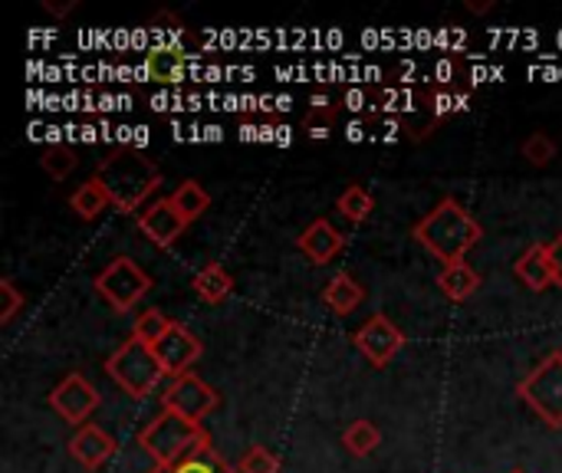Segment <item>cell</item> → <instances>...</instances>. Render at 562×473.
<instances>
[{
	"label": "cell",
	"mask_w": 562,
	"mask_h": 473,
	"mask_svg": "<svg viewBox=\"0 0 562 473\" xmlns=\"http://www.w3.org/2000/svg\"><path fill=\"white\" fill-rule=\"evenodd\" d=\"M412 237L435 257L441 260L445 267L451 263H461L464 254L471 247L481 244L484 237V227L481 221L458 201V198H441L435 204V211H428L415 227H412Z\"/></svg>",
	"instance_id": "6da1fadb"
},
{
	"label": "cell",
	"mask_w": 562,
	"mask_h": 473,
	"mask_svg": "<svg viewBox=\"0 0 562 473\" xmlns=\"http://www.w3.org/2000/svg\"><path fill=\"white\" fill-rule=\"evenodd\" d=\"M95 178L105 184L112 207H119L122 214H142L151 204L148 198L161 188L158 165L135 148H115L112 155H105L95 168Z\"/></svg>",
	"instance_id": "7a4b0ae2"
},
{
	"label": "cell",
	"mask_w": 562,
	"mask_h": 473,
	"mask_svg": "<svg viewBox=\"0 0 562 473\" xmlns=\"http://www.w3.org/2000/svg\"><path fill=\"white\" fill-rule=\"evenodd\" d=\"M211 444V435L194 425L184 421L171 412H158L142 431H138V448L155 461V468H175L181 464L191 451Z\"/></svg>",
	"instance_id": "3957f363"
},
{
	"label": "cell",
	"mask_w": 562,
	"mask_h": 473,
	"mask_svg": "<svg viewBox=\"0 0 562 473\" xmlns=\"http://www.w3.org/2000/svg\"><path fill=\"white\" fill-rule=\"evenodd\" d=\"M105 375H109L125 395H132V398H148V395L158 388V382H161L165 372H161V365H158V359H155V349L128 336V342H122V346L105 359Z\"/></svg>",
	"instance_id": "277c9868"
},
{
	"label": "cell",
	"mask_w": 562,
	"mask_h": 473,
	"mask_svg": "<svg viewBox=\"0 0 562 473\" xmlns=\"http://www.w3.org/2000/svg\"><path fill=\"white\" fill-rule=\"evenodd\" d=\"M517 395L553 431H562V349L550 352L520 385Z\"/></svg>",
	"instance_id": "5b68a950"
},
{
	"label": "cell",
	"mask_w": 562,
	"mask_h": 473,
	"mask_svg": "<svg viewBox=\"0 0 562 473\" xmlns=\"http://www.w3.org/2000/svg\"><path fill=\"white\" fill-rule=\"evenodd\" d=\"M92 286L115 313H132L148 296L151 277L132 257H115L105 263V270L95 273Z\"/></svg>",
	"instance_id": "8992f818"
},
{
	"label": "cell",
	"mask_w": 562,
	"mask_h": 473,
	"mask_svg": "<svg viewBox=\"0 0 562 473\" xmlns=\"http://www.w3.org/2000/svg\"><path fill=\"white\" fill-rule=\"evenodd\" d=\"M217 405H221V395L194 372L171 379L168 388L161 392V412H171V415L194 421V425L211 418V412H217Z\"/></svg>",
	"instance_id": "52a82bcc"
},
{
	"label": "cell",
	"mask_w": 562,
	"mask_h": 473,
	"mask_svg": "<svg viewBox=\"0 0 562 473\" xmlns=\"http://www.w3.org/2000/svg\"><path fill=\"white\" fill-rule=\"evenodd\" d=\"M352 346L369 359L372 369H385L405 349V333L385 313H375L352 333Z\"/></svg>",
	"instance_id": "ba28073f"
},
{
	"label": "cell",
	"mask_w": 562,
	"mask_h": 473,
	"mask_svg": "<svg viewBox=\"0 0 562 473\" xmlns=\"http://www.w3.org/2000/svg\"><path fill=\"white\" fill-rule=\"evenodd\" d=\"M99 392H95V385L86 379V375H79V372H72V375H66L49 395H46V405L66 421V425H72V428H82V425H89V415L99 408Z\"/></svg>",
	"instance_id": "9c48e42d"
},
{
	"label": "cell",
	"mask_w": 562,
	"mask_h": 473,
	"mask_svg": "<svg viewBox=\"0 0 562 473\" xmlns=\"http://www.w3.org/2000/svg\"><path fill=\"white\" fill-rule=\"evenodd\" d=\"M151 349H155V359H158L161 372L171 375V379L191 372V365H194V362L201 359V352H204L201 339H198L184 323H171V329H168V333L158 339V346H151Z\"/></svg>",
	"instance_id": "30bf717a"
},
{
	"label": "cell",
	"mask_w": 562,
	"mask_h": 473,
	"mask_svg": "<svg viewBox=\"0 0 562 473\" xmlns=\"http://www.w3.org/2000/svg\"><path fill=\"white\" fill-rule=\"evenodd\" d=\"M188 227H191V224L178 214V207L171 204V198H158V201H151V204L138 214V230H142L158 250H171V247L184 237Z\"/></svg>",
	"instance_id": "8fae6325"
},
{
	"label": "cell",
	"mask_w": 562,
	"mask_h": 473,
	"mask_svg": "<svg viewBox=\"0 0 562 473\" xmlns=\"http://www.w3.org/2000/svg\"><path fill=\"white\" fill-rule=\"evenodd\" d=\"M119 451V441L112 435H105L99 425H82L76 428V435L69 438V458L82 468V471H99L105 461H112Z\"/></svg>",
	"instance_id": "7c38bea8"
},
{
	"label": "cell",
	"mask_w": 562,
	"mask_h": 473,
	"mask_svg": "<svg viewBox=\"0 0 562 473\" xmlns=\"http://www.w3.org/2000/svg\"><path fill=\"white\" fill-rule=\"evenodd\" d=\"M296 247H300V254H303L310 263L323 267V263H329L333 257H339V254L346 250V237L333 227V221L316 217V221L296 237Z\"/></svg>",
	"instance_id": "4fadbf2b"
},
{
	"label": "cell",
	"mask_w": 562,
	"mask_h": 473,
	"mask_svg": "<svg viewBox=\"0 0 562 473\" xmlns=\"http://www.w3.org/2000/svg\"><path fill=\"white\" fill-rule=\"evenodd\" d=\"M514 273H517V280H520L527 290H533V293L550 290V286H553V270H550V260H547V244H530V247L517 257Z\"/></svg>",
	"instance_id": "5bb4252c"
},
{
	"label": "cell",
	"mask_w": 562,
	"mask_h": 473,
	"mask_svg": "<svg viewBox=\"0 0 562 473\" xmlns=\"http://www.w3.org/2000/svg\"><path fill=\"white\" fill-rule=\"evenodd\" d=\"M438 290L445 293L448 303H468L481 290V273L471 263H464V260L461 263H451V267H441Z\"/></svg>",
	"instance_id": "9a60e30c"
},
{
	"label": "cell",
	"mask_w": 562,
	"mask_h": 473,
	"mask_svg": "<svg viewBox=\"0 0 562 473\" xmlns=\"http://www.w3.org/2000/svg\"><path fill=\"white\" fill-rule=\"evenodd\" d=\"M362 300H366V290H362V283L352 277V273H336L326 286H323V303L336 313V316H349V313H356L359 306H362Z\"/></svg>",
	"instance_id": "2e32d148"
},
{
	"label": "cell",
	"mask_w": 562,
	"mask_h": 473,
	"mask_svg": "<svg viewBox=\"0 0 562 473\" xmlns=\"http://www.w3.org/2000/svg\"><path fill=\"white\" fill-rule=\"evenodd\" d=\"M191 290H194V296H198L201 303L221 306V303L231 296V290H234V277L224 270V263H207V267H201V270L191 277Z\"/></svg>",
	"instance_id": "e0dca14e"
},
{
	"label": "cell",
	"mask_w": 562,
	"mask_h": 473,
	"mask_svg": "<svg viewBox=\"0 0 562 473\" xmlns=\"http://www.w3.org/2000/svg\"><path fill=\"white\" fill-rule=\"evenodd\" d=\"M145 76L158 82L184 79V49L178 46H155L145 53Z\"/></svg>",
	"instance_id": "ac0fdd59"
},
{
	"label": "cell",
	"mask_w": 562,
	"mask_h": 473,
	"mask_svg": "<svg viewBox=\"0 0 562 473\" xmlns=\"http://www.w3.org/2000/svg\"><path fill=\"white\" fill-rule=\"evenodd\" d=\"M69 207L79 221H95L105 207H112V198L105 191V184L92 174L86 184H79L72 194H69Z\"/></svg>",
	"instance_id": "d6986e66"
},
{
	"label": "cell",
	"mask_w": 562,
	"mask_h": 473,
	"mask_svg": "<svg viewBox=\"0 0 562 473\" xmlns=\"http://www.w3.org/2000/svg\"><path fill=\"white\" fill-rule=\"evenodd\" d=\"M148 473H240L237 468H231L224 458H221V451H214V444H204V448H198V451H191L181 464H175V468H155V471Z\"/></svg>",
	"instance_id": "ffe728a7"
},
{
	"label": "cell",
	"mask_w": 562,
	"mask_h": 473,
	"mask_svg": "<svg viewBox=\"0 0 562 473\" xmlns=\"http://www.w3.org/2000/svg\"><path fill=\"white\" fill-rule=\"evenodd\" d=\"M171 204L178 207V214H181L188 224H194L198 217H204V214H207V207H211V194L201 188V181L188 178V181H181V184L175 188Z\"/></svg>",
	"instance_id": "44dd1931"
},
{
	"label": "cell",
	"mask_w": 562,
	"mask_h": 473,
	"mask_svg": "<svg viewBox=\"0 0 562 473\" xmlns=\"http://www.w3.org/2000/svg\"><path fill=\"white\" fill-rule=\"evenodd\" d=\"M339 112H342V102H329L326 95H313L310 112H306V119H303L306 135H310V138H326V135L333 132Z\"/></svg>",
	"instance_id": "7402d4cb"
},
{
	"label": "cell",
	"mask_w": 562,
	"mask_h": 473,
	"mask_svg": "<svg viewBox=\"0 0 562 473\" xmlns=\"http://www.w3.org/2000/svg\"><path fill=\"white\" fill-rule=\"evenodd\" d=\"M379 444H382V431H379L372 421H366V418L352 421V425L342 431V448H346L352 458H369Z\"/></svg>",
	"instance_id": "603a6c76"
},
{
	"label": "cell",
	"mask_w": 562,
	"mask_h": 473,
	"mask_svg": "<svg viewBox=\"0 0 562 473\" xmlns=\"http://www.w3.org/2000/svg\"><path fill=\"white\" fill-rule=\"evenodd\" d=\"M79 165V158H76V148L72 145H49V148H43L40 151V168L53 178V181H66L69 174H72V168Z\"/></svg>",
	"instance_id": "cb8c5ba5"
},
{
	"label": "cell",
	"mask_w": 562,
	"mask_h": 473,
	"mask_svg": "<svg viewBox=\"0 0 562 473\" xmlns=\"http://www.w3.org/2000/svg\"><path fill=\"white\" fill-rule=\"evenodd\" d=\"M336 207L342 211V217H346V221L362 224V221H369V214L375 211V198H372L362 184H349V188L339 194Z\"/></svg>",
	"instance_id": "d4e9b609"
},
{
	"label": "cell",
	"mask_w": 562,
	"mask_h": 473,
	"mask_svg": "<svg viewBox=\"0 0 562 473\" xmlns=\"http://www.w3.org/2000/svg\"><path fill=\"white\" fill-rule=\"evenodd\" d=\"M171 316H165L158 306H151V309H145L138 319H135V326H132V339H138V342H145V346H158V339L171 329Z\"/></svg>",
	"instance_id": "484cf974"
},
{
	"label": "cell",
	"mask_w": 562,
	"mask_h": 473,
	"mask_svg": "<svg viewBox=\"0 0 562 473\" xmlns=\"http://www.w3.org/2000/svg\"><path fill=\"white\" fill-rule=\"evenodd\" d=\"M520 151H524V158L533 165V168H547V165H553L557 161V142L547 135V132H533L524 145H520Z\"/></svg>",
	"instance_id": "4316f807"
},
{
	"label": "cell",
	"mask_w": 562,
	"mask_h": 473,
	"mask_svg": "<svg viewBox=\"0 0 562 473\" xmlns=\"http://www.w3.org/2000/svg\"><path fill=\"white\" fill-rule=\"evenodd\" d=\"M237 471L240 473H280V458H277L273 451H267V448L254 444V448H247V454L240 458Z\"/></svg>",
	"instance_id": "83f0119b"
},
{
	"label": "cell",
	"mask_w": 562,
	"mask_h": 473,
	"mask_svg": "<svg viewBox=\"0 0 562 473\" xmlns=\"http://www.w3.org/2000/svg\"><path fill=\"white\" fill-rule=\"evenodd\" d=\"M0 300H3V306H0V326H10L13 316H16L20 306H23V293L16 290V283H13L10 277L0 280Z\"/></svg>",
	"instance_id": "f1b7e54d"
},
{
	"label": "cell",
	"mask_w": 562,
	"mask_h": 473,
	"mask_svg": "<svg viewBox=\"0 0 562 473\" xmlns=\"http://www.w3.org/2000/svg\"><path fill=\"white\" fill-rule=\"evenodd\" d=\"M547 260H550V270H553V286L562 290V234H557L547 244Z\"/></svg>",
	"instance_id": "f546056e"
},
{
	"label": "cell",
	"mask_w": 562,
	"mask_h": 473,
	"mask_svg": "<svg viewBox=\"0 0 562 473\" xmlns=\"http://www.w3.org/2000/svg\"><path fill=\"white\" fill-rule=\"evenodd\" d=\"M43 10H49L53 16H66L69 10H76V0H63V3H56V0H43Z\"/></svg>",
	"instance_id": "4dcf8cb0"
},
{
	"label": "cell",
	"mask_w": 562,
	"mask_h": 473,
	"mask_svg": "<svg viewBox=\"0 0 562 473\" xmlns=\"http://www.w3.org/2000/svg\"><path fill=\"white\" fill-rule=\"evenodd\" d=\"M468 10L471 13H487V10H494V0H468Z\"/></svg>",
	"instance_id": "1f68e13d"
},
{
	"label": "cell",
	"mask_w": 562,
	"mask_h": 473,
	"mask_svg": "<svg viewBox=\"0 0 562 473\" xmlns=\"http://www.w3.org/2000/svg\"><path fill=\"white\" fill-rule=\"evenodd\" d=\"M82 138H86V142H95V128H92V125H82Z\"/></svg>",
	"instance_id": "d6a6232c"
},
{
	"label": "cell",
	"mask_w": 562,
	"mask_h": 473,
	"mask_svg": "<svg viewBox=\"0 0 562 473\" xmlns=\"http://www.w3.org/2000/svg\"><path fill=\"white\" fill-rule=\"evenodd\" d=\"M514 473H524V471H514Z\"/></svg>",
	"instance_id": "836d02e7"
}]
</instances>
